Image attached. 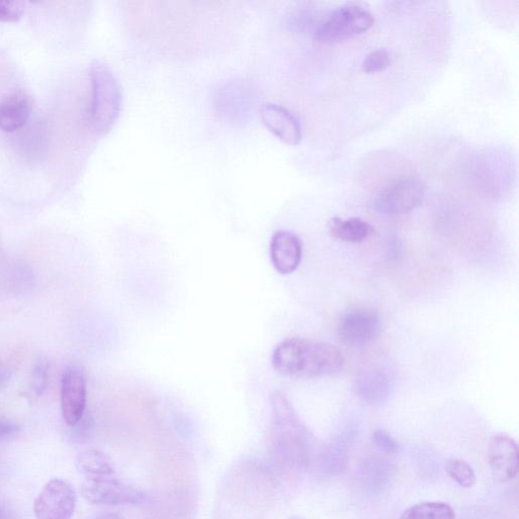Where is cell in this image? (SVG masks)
<instances>
[{"instance_id":"19","label":"cell","mask_w":519,"mask_h":519,"mask_svg":"<svg viewBox=\"0 0 519 519\" xmlns=\"http://www.w3.org/2000/svg\"><path fill=\"white\" fill-rule=\"evenodd\" d=\"M363 480L372 487L384 485L391 477L392 468L383 460H370L364 463Z\"/></svg>"},{"instance_id":"7","label":"cell","mask_w":519,"mask_h":519,"mask_svg":"<svg viewBox=\"0 0 519 519\" xmlns=\"http://www.w3.org/2000/svg\"><path fill=\"white\" fill-rule=\"evenodd\" d=\"M81 491L86 500L98 505H139L148 500L144 491L125 484L114 476L86 478Z\"/></svg>"},{"instance_id":"20","label":"cell","mask_w":519,"mask_h":519,"mask_svg":"<svg viewBox=\"0 0 519 519\" xmlns=\"http://www.w3.org/2000/svg\"><path fill=\"white\" fill-rule=\"evenodd\" d=\"M393 61V56L386 49H379L368 53L363 62L362 69L366 73H376L388 68Z\"/></svg>"},{"instance_id":"25","label":"cell","mask_w":519,"mask_h":519,"mask_svg":"<svg viewBox=\"0 0 519 519\" xmlns=\"http://www.w3.org/2000/svg\"><path fill=\"white\" fill-rule=\"evenodd\" d=\"M0 519H13L8 507L0 502Z\"/></svg>"},{"instance_id":"15","label":"cell","mask_w":519,"mask_h":519,"mask_svg":"<svg viewBox=\"0 0 519 519\" xmlns=\"http://www.w3.org/2000/svg\"><path fill=\"white\" fill-rule=\"evenodd\" d=\"M328 230L335 239L353 244L364 242L372 233V228L367 222L358 217H334L329 222Z\"/></svg>"},{"instance_id":"13","label":"cell","mask_w":519,"mask_h":519,"mask_svg":"<svg viewBox=\"0 0 519 519\" xmlns=\"http://www.w3.org/2000/svg\"><path fill=\"white\" fill-rule=\"evenodd\" d=\"M260 116L266 128L289 145H298L303 139L302 126L289 110L276 104H266Z\"/></svg>"},{"instance_id":"27","label":"cell","mask_w":519,"mask_h":519,"mask_svg":"<svg viewBox=\"0 0 519 519\" xmlns=\"http://www.w3.org/2000/svg\"><path fill=\"white\" fill-rule=\"evenodd\" d=\"M290 519H306V518L301 517V516H293V517H291Z\"/></svg>"},{"instance_id":"22","label":"cell","mask_w":519,"mask_h":519,"mask_svg":"<svg viewBox=\"0 0 519 519\" xmlns=\"http://www.w3.org/2000/svg\"><path fill=\"white\" fill-rule=\"evenodd\" d=\"M373 440L377 448L387 455H397L400 453V444L385 430H376L373 434Z\"/></svg>"},{"instance_id":"18","label":"cell","mask_w":519,"mask_h":519,"mask_svg":"<svg viewBox=\"0 0 519 519\" xmlns=\"http://www.w3.org/2000/svg\"><path fill=\"white\" fill-rule=\"evenodd\" d=\"M446 471L449 477L463 488H472L477 482L474 469L463 460H449L446 465Z\"/></svg>"},{"instance_id":"16","label":"cell","mask_w":519,"mask_h":519,"mask_svg":"<svg viewBox=\"0 0 519 519\" xmlns=\"http://www.w3.org/2000/svg\"><path fill=\"white\" fill-rule=\"evenodd\" d=\"M79 470L86 478L108 477L115 475L111 459L100 451H85L77 459Z\"/></svg>"},{"instance_id":"1","label":"cell","mask_w":519,"mask_h":519,"mask_svg":"<svg viewBox=\"0 0 519 519\" xmlns=\"http://www.w3.org/2000/svg\"><path fill=\"white\" fill-rule=\"evenodd\" d=\"M270 403L272 426L269 448L272 458L288 470L308 468L315 451L313 434L282 392H274Z\"/></svg>"},{"instance_id":"14","label":"cell","mask_w":519,"mask_h":519,"mask_svg":"<svg viewBox=\"0 0 519 519\" xmlns=\"http://www.w3.org/2000/svg\"><path fill=\"white\" fill-rule=\"evenodd\" d=\"M33 110L32 99L25 93H15L0 101V130L14 132L24 127Z\"/></svg>"},{"instance_id":"12","label":"cell","mask_w":519,"mask_h":519,"mask_svg":"<svg viewBox=\"0 0 519 519\" xmlns=\"http://www.w3.org/2000/svg\"><path fill=\"white\" fill-rule=\"evenodd\" d=\"M272 265L280 274H291L302 263L303 244L298 235L289 231L276 232L270 243Z\"/></svg>"},{"instance_id":"23","label":"cell","mask_w":519,"mask_h":519,"mask_svg":"<svg viewBox=\"0 0 519 519\" xmlns=\"http://www.w3.org/2000/svg\"><path fill=\"white\" fill-rule=\"evenodd\" d=\"M22 12L20 8L9 2H0V22L14 23L20 20Z\"/></svg>"},{"instance_id":"21","label":"cell","mask_w":519,"mask_h":519,"mask_svg":"<svg viewBox=\"0 0 519 519\" xmlns=\"http://www.w3.org/2000/svg\"><path fill=\"white\" fill-rule=\"evenodd\" d=\"M48 361L45 357L40 356L33 367L32 373V382L31 387L32 390L38 395L41 396L46 390L47 381H48Z\"/></svg>"},{"instance_id":"24","label":"cell","mask_w":519,"mask_h":519,"mask_svg":"<svg viewBox=\"0 0 519 519\" xmlns=\"http://www.w3.org/2000/svg\"><path fill=\"white\" fill-rule=\"evenodd\" d=\"M20 426L7 418L0 417V438L10 437L16 434Z\"/></svg>"},{"instance_id":"6","label":"cell","mask_w":519,"mask_h":519,"mask_svg":"<svg viewBox=\"0 0 519 519\" xmlns=\"http://www.w3.org/2000/svg\"><path fill=\"white\" fill-rule=\"evenodd\" d=\"M425 191V185L419 178L402 177L392 182L374 198L373 207L382 214L403 215L422 204Z\"/></svg>"},{"instance_id":"3","label":"cell","mask_w":519,"mask_h":519,"mask_svg":"<svg viewBox=\"0 0 519 519\" xmlns=\"http://www.w3.org/2000/svg\"><path fill=\"white\" fill-rule=\"evenodd\" d=\"M89 76L92 88L90 122L95 131L105 134L119 117L121 89L112 69L101 60L91 63Z\"/></svg>"},{"instance_id":"26","label":"cell","mask_w":519,"mask_h":519,"mask_svg":"<svg viewBox=\"0 0 519 519\" xmlns=\"http://www.w3.org/2000/svg\"><path fill=\"white\" fill-rule=\"evenodd\" d=\"M92 519H124V518L116 513H103V514H99V515L95 516Z\"/></svg>"},{"instance_id":"9","label":"cell","mask_w":519,"mask_h":519,"mask_svg":"<svg viewBox=\"0 0 519 519\" xmlns=\"http://www.w3.org/2000/svg\"><path fill=\"white\" fill-rule=\"evenodd\" d=\"M60 404L64 421L69 426L78 425L87 407V383L78 369H67L61 379Z\"/></svg>"},{"instance_id":"2","label":"cell","mask_w":519,"mask_h":519,"mask_svg":"<svg viewBox=\"0 0 519 519\" xmlns=\"http://www.w3.org/2000/svg\"><path fill=\"white\" fill-rule=\"evenodd\" d=\"M271 362L283 377L316 379L341 372L345 357L338 347L330 343L290 338L276 346Z\"/></svg>"},{"instance_id":"17","label":"cell","mask_w":519,"mask_h":519,"mask_svg":"<svg viewBox=\"0 0 519 519\" xmlns=\"http://www.w3.org/2000/svg\"><path fill=\"white\" fill-rule=\"evenodd\" d=\"M402 519H456V512L447 503L428 501L405 510Z\"/></svg>"},{"instance_id":"11","label":"cell","mask_w":519,"mask_h":519,"mask_svg":"<svg viewBox=\"0 0 519 519\" xmlns=\"http://www.w3.org/2000/svg\"><path fill=\"white\" fill-rule=\"evenodd\" d=\"M394 379L387 368L373 367L360 373L354 383V393L363 403L382 405L391 396Z\"/></svg>"},{"instance_id":"4","label":"cell","mask_w":519,"mask_h":519,"mask_svg":"<svg viewBox=\"0 0 519 519\" xmlns=\"http://www.w3.org/2000/svg\"><path fill=\"white\" fill-rule=\"evenodd\" d=\"M375 25V17L359 4H347L333 11L317 28L315 39L333 44L359 36Z\"/></svg>"},{"instance_id":"5","label":"cell","mask_w":519,"mask_h":519,"mask_svg":"<svg viewBox=\"0 0 519 519\" xmlns=\"http://www.w3.org/2000/svg\"><path fill=\"white\" fill-rule=\"evenodd\" d=\"M381 332V316L372 308L350 309L341 316L337 325L339 341L346 347L354 349L374 343Z\"/></svg>"},{"instance_id":"8","label":"cell","mask_w":519,"mask_h":519,"mask_svg":"<svg viewBox=\"0 0 519 519\" xmlns=\"http://www.w3.org/2000/svg\"><path fill=\"white\" fill-rule=\"evenodd\" d=\"M77 506V493L65 480L46 483L34 503L36 519H71Z\"/></svg>"},{"instance_id":"10","label":"cell","mask_w":519,"mask_h":519,"mask_svg":"<svg viewBox=\"0 0 519 519\" xmlns=\"http://www.w3.org/2000/svg\"><path fill=\"white\" fill-rule=\"evenodd\" d=\"M488 463L494 478L509 482L518 474L517 442L508 434L493 435L488 444Z\"/></svg>"}]
</instances>
